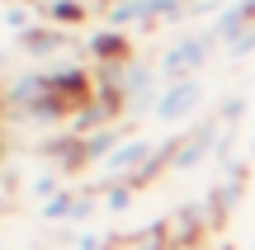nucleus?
Returning a JSON list of instances; mask_svg holds the SVG:
<instances>
[{
	"label": "nucleus",
	"instance_id": "obj_1",
	"mask_svg": "<svg viewBox=\"0 0 255 250\" xmlns=\"http://www.w3.org/2000/svg\"><path fill=\"white\" fill-rule=\"evenodd\" d=\"M218 47H222V43L213 38V28H180V33L161 47L156 66H161L165 81H194V76L208 66V57L218 52Z\"/></svg>",
	"mask_w": 255,
	"mask_h": 250
},
{
	"label": "nucleus",
	"instance_id": "obj_2",
	"mask_svg": "<svg viewBox=\"0 0 255 250\" xmlns=\"http://www.w3.org/2000/svg\"><path fill=\"white\" fill-rule=\"evenodd\" d=\"M222 123L218 118H208V123H199V128H189L184 137H175L170 142V170H199V166H208L213 156H218V147H222Z\"/></svg>",
	"mask_w": 255,
	"mask_h": 250
},
{
	"label": "nucleus",
	"instance_id": "obj_3",
	"mask_svg": "<svg viewBox=\"0 0 255 250\" xmlns=\"http://www.w3.org/2000/svg\"><path fill=\"white\" fill-rule=\"evenodd\" d=\"M199 109H203V81H199V76H194V81H165V90H161V99H156L151 118L175 128V123H189Z\"/></svg>",
	"mask_w": 255,
	"mask_h": 250
},
{
	"label": "nucleus",
	"instance_id": "obj_4",
	"mask_svg": "<svg viewBox=\"0 0 255 250\" xmlns=\"http://www.w3.org/2000/svg\"><path fill=\"white\" fill-rule=\"evenodd\" d=\"M71 47V38H66V28H57V24H47V19H38L28 33H19L14 38V52L19 57H28V62H47V57H57V52H66Z\"/></svg>",
	"mask_w": 255,
	"mask_h": 250
},
{
	"label": "nucleus",
	"instance_id": "obj_5",
	"mask_svg": "<svg viewBox=\"0 0 255 250\" xmlns=\"http://www.w3.org/2000/svg\"><path fill=\"white\" fill-rule=\"evenodd\" d=\"M85 57H90L95 66H114V62H128V57H132V43H128L123 28L100 24L90 38H85Z\"/></svg>",
	"mask_w": 255,
	"mask_h": 250
},
{
	"label": "nucleus",
	"instance_id": "obj_6",
	"mask_svg": "<svg viewBox=\"0 0 255 250\" xmlns=\"http://www.w3.org/2000/svg\"><path fill=\"white\" fill-rule=\"evenodd\" d=\"M251 24H255V0H232V5H222L218 14H213L208 28H213V38H218L222 47H232Z\"/></svg>",
	"mask_w": 255,
	"mask_h": 250
},
{
	"label": "nucleus",
	"instance_id": "obj_7",
	"mask_svg": "<svg viewBox=\"0 0 255 250\" xmlns=\"http://www.w3.org/2000/svg\"><path fill=\"white\" fill-rule=\"evenodd\" d=\"M119 147H123V128H114V123H109V128H95V132H85V137H81L85 166H104Z\"/></svg>",
	"mask_w": 255,
	"mask_h": 250
},
{
	"label": "nucleus",
	"instance_id": "obj_8",
	"mask_svg": "<svg viewBox=\"0 0 255 250\" xmlns=\"http://www.w3.org/2000/svg\"><path fill=\"white\" fill-rule=\"evenodd\" d=\"M109 250H170V227L156 222V227H146V232L119 236V241H109Z\"/></svg>",
	"mask_w": 255,
	"mask_h": 250
},
{
	"label": "nucleus",
	"instance_id": "obj_9",
	"mask_svg": "<svg viewBox=\"0 0 255 250\" xmlns=\"http://www.w3.org/2000/svg\"><path fill=\"white\" fill-rule=\"evenodd\" d=\"M43 14H47V24H57V28H76V24H85L90 5H85V0H43Z\"/></svg>",
	"mask_w": 255,
	"mask_h": 250
},
{
	"label": "nucleus",
	"instance_id": "obj_10",
	"mask_svg": "<svg viewBox=\"0 0 255 250\" xmlns=\"http://www.w3.org/2000/svg\"><path fill=\"white\" fill-rule=\"evenodd\" d=\"M76 203H81V194L62 189V194H52L38 213H43V222H76Z\"/></svg>",
	"mask_w": 255,
	"mask_h": 250
},
{
	"label": "nucleus",
	"instance_id": "obj_11",
	"mask_svg": "<svg viewBox=\"0 0 255 250\" xmlns=\"http://www.w3.org/2000/svg\"><path fill=\"white\" fill-rule=\"evenodd\" d=\"M132 194H137V184L114 179V184H104V208H109V213H128V208H132Z\"/></svg>",
	"mask_w": 255,
	"mask_h": 250
},
{
	"label": "nucleus",
	"instance_id": "obj_12",
	"mask_svg": "<svg viewBox=\"0 0 255 250\" xmlns=\"http://www.w3.org/2000/svg\"><path fill=\"white\" fill-rule=\"evenodd\" d=\"M241 113H246V94H241V90H237V94H227V99H222V104H218V113H213V118H218V123H222V128H232V123H237V118H241Z\"/></svg>",
	"mask_w": 255,
	"mask_h": 250
},
{
	"label": "nucleus",
	"instance_id": "obj_13",
	"mask_svg": "<svg viewBox=\"0 0 255 250\" xmlns=\"http://www.w3.org/2000/svg\"><path fill=\"white\" fill-rule=\"evenodd\" d=\"M33 194L43 198V203H47L52 194H62V179H57V170H47V175H38V179H33Z\"/></svg>",
	"mask_w": 255,
	"mask_h": 250
},
{
	"label": "nucleus",
	"instance_id": "obj_14",
	"mask_svg": "<svg viewBox=\"0 0 255 250\" xmlns=\"http://www.w3.org/2000/svg\"><path fill=\"white\" fill-rule=\"evenodd\" d=\"M251 52H255V24H251V28H246V33H241L232 47H227V57H232V62H241V57H251Z\"/></svg>",
	"mask_w": 255,
	"mask_h": 250
},
{
	"label": "nucleus",
	"instance_id": "obj_15",
	"mask_svg": "<svg viewBox=\"0 0 255 250\" xmlns=\"http://www.w3.org/2000/svg\"><path fill=\"white\" fill-rule=\"evenodd\" d=\"M76 250H109V241H100V236L85 232V236H76Z\"/></svg>",
	"mask_w": 255,
	"mask_h": 250
},
{
	"label": "nucleus",
	"instance_id": "obj_16",
	"mask_svg": "<svg viewBox=\"0 0 255 250\" xmlns=\"http://www.w3.org/2000/svg\"><path fill=\"white\" fill-rule=\"evenodd\" d=\"M0 213H5V194H0Z\"/></svg>",
	"mask_w": 255,
	"mask_h": 250
},
{
	"label": "nucleus",
	"instance_id": "obj_17",
	"mask_svg": "<svg viewBox=\"0 0 255 250\" xmlns=\"http://www.w3.org/2000/svg\"><path fill=\"white\" fill-rule=\"evenodd\" d=\"M246 250H255V241H251V246H246Z\"/></svg>",
	"mask_w": 255,
	"mask_h": 250
},
{
	"label": "nucleus",
	"instance_id": "obj_18",
	"mask_svg": "<svg viewBox=\"0 0 255 250\" xmlns=\"http://www.w3.org/2000/svg\"><path fill=\"white\" fill-rule=\"evenodd\" d=\"M251 156H255V151H251Z\"/></svg>",
	"mask_w": 255,
	"mask_h": 250
}]
</instances>
